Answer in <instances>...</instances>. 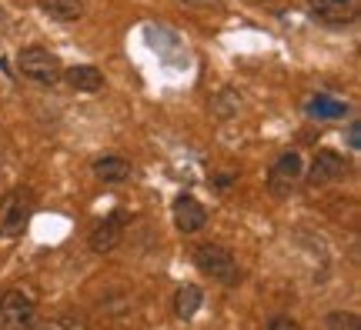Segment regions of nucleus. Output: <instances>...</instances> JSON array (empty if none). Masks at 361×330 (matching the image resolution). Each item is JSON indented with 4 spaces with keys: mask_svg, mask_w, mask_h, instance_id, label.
I'll use <instances>...</instances> for the list:
<instances>
[{
    "mask_svg": "<svg viewBox=\"0 0 361 330\" xmlns=\"http://www.w3.org/2000/svg\"><path fill=\"white\" fill-rule=\"evenodd\" d=\"M324 324H328V330H361L358 314H351V310H331Z\"/></svg>",
    "mask_w": 361,
    "mask_h": 330,
    "instance_id": "nucleus-16",
    "label": "nucleus"
},
{
    "mask_svg": "<svg viewBox=\"0 0 361 330\" xmlns=\"http://www.w3.org/2000/svg\"><path fill=\"white\" fill-rule=\"evenodd\" d=\"M90 170H94V177L104 180V184H128L130 174H134L130 160L121 157V153H101V157L90 164Z\"/></svg>",
    "mask_w": 361,
    "mask_h": 330,
    "instance_id": "nucleus-9",
    "label": "nucleus"
},
{
    "mask_svg": "<svg viewBox=\"0 0 361 330\" xmlns=\"http://www.w3.org/2000/svg\"><path fill=\"white\" fill-rule=\"evenodd\" d=\"M7 30H11V13L0 7V34H7Z\"/></svg>",
    "mask_w": 361,
    "mask_h": 330,
    "instance_id": "nucleus-20",
    "label": "nucleus"
},
{
    "mask_svg": "<svg viewBox=\"0 0 361 330\" xmlns=\"http://www.w3.org/2000/svg\"><path fill=\"white\" fill-rule=\"evenodd\" d=\"M308 114H314V117H345L348 114V103L328 101V97H314V101L308 103Z\"/></svg>",
    "mask_w": 361,
    "mask_h": 330,
    "instance_id": "nucleus-14",
    "label": "nucleus"
},
{
    "mask_svg": "<svg viewBox=\"0 0 361 330\" xmlns=\"http://www.w3.org/2000/svg\"><path fill=\"white\" fill-rule=\"evenodd\" d=\"M124 224H128V214H124V210H114L111 217H104L101 224L94 227V234H90V250H94V254H111V250H117L121 241H124Z\"/></svg>",
    "mask_w": 361,
    "mask_h": 330,
    "instance_id": "nucleus-6",
    "label": "nucleus"
},
{
    "mask_svg": "<svg viewBox=\"0 0 361 330\" xmlns=\"http://www.w3.org/2000/svg\"><path fill=\"white\" fill-rule=\"evenodd\" d=\"M268 330H301V324L291 317H284V314H274V317L268 320Z\"/></svg>",
    "mask_w": 361,
    "mask_h": 330,
    "instance_id": "nucleus-17",
    "label": "nucleus"
},
{
    "mask_svg": "<svg viewBox=\"0 0 361 330\" xmlns=\"http://www.w3.org/2000/svg\"><path fill=\"white\" fill-rule=\"evenodd\" d=\"M201 304H204V291L197 284H184L174 293V314H178V320H191L201 310Z\"/></svg>",
    "mask_w": 361,
    "mask_h": 330,
    "instance_id": "nucleus-12",
    "label": "nucleus"
},
{
    "mask_svg": "<svg viewBox=\"0 0 361 330\" xmlns=\"http://www.w3.org/2000/svg\"><path fill=\"white\" fill-rule=\"evenodd\" d=\"M37 317L34 297L24 291H7L0 297V330H30Z\"/></svg>",
    "mask_w": 361,
    "mask_h": 330,
    "instance_id": "nucleus-4",
    "label": "nucleus"
},
{
    "mask_svg": "<svg viewBox=\"0 0 361 330\" xmlns=\"http://www.w3.org/2000/svg\"><path fill=\"white\" fill-rule=\"evenodd\" d=\"M194 264H197V270H201L204 277L218 280L224 287H234L238 277H241L234 254L228 247H221V243H197V247H194Z\"/></svg>",
    "mask_w": 361,
    "mask_h": 330,
    "instance_id": "nucleus-1",
    "label": "nucleus"
},
{
    "mask_svg": "<svg viewBox=\"0 0 361 330\" xmlns=\"http://www.w3.org/2000/svg\"><path fill=\"white\" fill-rule=\"evenodd\" d=\"M61 80H67V84H71L74 90H80V94H94V90L104 87V74L97 70V67H90V64L71 67V70L61 74Z\"/></svg>",
    "mask_w": 361,
    "mask_h": 330,
    "instance_id": "nucleus-11",
    "label": "nucleus"
},
{
    "mask_svg": "<svg viewBox=\"0 0 361 330\" xmlns=\"http://www.w3.org/2000/svg\"><path fill=\"white\" fill-rule=\"evenodd\" d=\"M251 4H274V0H251Z\"/></svg>",
    "mask_w": 361,
    "mask_h": 330,
    "instance_id": "nucleus-22",
    "label": "nucleus"
},
{
    "mask_svg": "<svg viewBox=\"0 0 361 330\" xmlns=\"http://www.w3.org/2000/svg\"><path fill=\"white\" fill-rule=\"evenodd\" d=\"M40 330H51V327H40Z\"/></svg>",
    "mask_w": 361,
    "mask_h": 330,
    "instance_id": "nucleus-23",
    "label": "nucleus"
},
{
    "mask_svg": "<svg viewBox=\"0 0 361 330\" xmlns=\"http://www.w3.org/2000/svg\"><path fill=\"white\" fill-rule=\"evenodd\" d=\"M207 224V210L201 207V201H194L191 193H180L174 201V227L180 234H197Z\"/></svg>",
    "mask_w": 361,
    "mask_h": 330,
    "instance_id": "nucleus-7",
    "label": "nucleus"
},
{
    "mask_svg": "<svg viewBox=\"0 0 361 330\" xmlns=\"http://www.w3.org/2000/svg\"><path fill=\"white\" fill-rule=\"evenodd\" d=\"M308 13L322 24H348L355 17V0H308Z\"/></svg>",
    "mask_w": 361,
    "mask_h": 330,
    "instance_id": "nucleus-10",
    "label": "nucleus"
},
{
    "mask_svg": "<svg viewBox=\"0 0 361 330\" xmlns=\"http://www.w3.org/2000/svg\"><path fill=\"white\" fill-rule=\"evenodd\" d=\"M298 177H301V153L298 151H284L274 164H271V174H268V191L274 197H288L295 191Z\"/></svg>",
    "mask_w": 361,
    "mask_h": 330,
    "instance_id": "nucleus-5",
    "label": "nucleus"
},
{
    "mask_svg": "<svg viewBox=\"0 0 361 330\" xmlns=\"http://www.w3.org/2000/svg\"><path fill=\"white\" fill-rule=\"evenodd\" d=\"M348 147L351 151H358L361 147V124H351L348 127Z\"/></svg>",
    "mask_w": 361,
    "mask_h": 330,
    "instance_id": "nucleus-19",
    "label": "nucleus"
},
{
    "mask_svg": "<svg viewBox=\"0 0 361 330\" xmlns=\"http://www.w3.org/2000/svg\"><path fill=\"white\" fill-rule=\"evenodd\" d=\"M34 207H37L34 191H27V187H13V191H7L4 193V201H0V234H4V237H20L24 227L30 224Z\"/></svg>",
    "mask_w": 361,
    "mask_h": 330,
    "instance_id": "nucleus-2",
    "label": "nucleus"
},
{
    "mask_svg": "<svg viewBox=\"0 0 361 330\" xmlns=\"http://www.w3.org/2000/svg\"><path fill=\"white\" fill-rule=\"evenodd\" d=\"M40 7H44V13H51L54 20H64V24L84 17V0H40Z\"/></svg>",
    "mask_w": 361,
    "mask_h": 330,
    "instance_id": "nucleus-13",
    "label": "nucleus"
},
{
    "mask_svg": "<svg viewBox=\"0 0 361 330\" xmlns=\"http://www.w3.org/2000/svg\"><path fill=\"white\" fill-rule=\"evenodd\" d=\"M231 187V174H221L218 177V191H228Z\"/></svg>",
    "mask_w": 361,
    "mask_h": 330,
    "instance_id": "nucleus-21",
    "label": "nucleus"
},
{
    "mask_svg": "<svg viewBox=\"0 0 361 330\" xmlns=\"http://www.w3.org/2000/svg\"><path fill=\"white\" fill-rule=\"evenodd\" d=\"M17 70H20V77L34 80V84H44V87L57 84L61 74H64L61 57L54 51H47V47H24L20 57H17Z\"/></svg>",
    "mask_w": 361,
    "mask_h": 330,
    "instance_id": "nucleus-3",
    "label": "nucleus"
},
{
    "mask_svg": "<svg viewBox=\"0 0 361 330\" xmlns=\"http://www.w3.org/2000/svg\"><path fill=\"white\" fill-rule=\"evenodd\" d=\"M180 4L191 11H221L224 7V0H180Z\"/></svg>",
    "mask_w": 361,
    "mask_h": 330,
    "instance_id": "nucleus-18",
    "label": "nucleus"
},
{
    "mask_svg": "<svg viewBox=\"0 0 361 330\" xmlns=\"http://www.w3.org/2000/svg\"><path fill=\"white\" fill-rule=\"evenodd\" d=\"M345 170H348V160H345L341 153L322 151L318 157H314L311 170H308V184H311V187H324V184H331V180L341 177Z\"/></svg>",
    "mask_w": 361,
    "mask_h": 330,
    "instance_id": "nucleus-8",
    "label": "nucleus"
},
{
    "mask_svg": "<svg viewBox=\"0 0 361 330\" xmlns=\"http://www.w3.org/2000/svg\"><path fill=\"white\" fill-rule=\"evenodd\" d=\"M238 107H241V94H238V90H221L218 94V101L211 103V110H214V114L218 117H231L234 110H238Z\"/></svg>",
    "mask_w": 361,
    "mask_h": 330,
    "instance_id": "nucleus-15",
    "label": "nucleus"
}]
</instances>
